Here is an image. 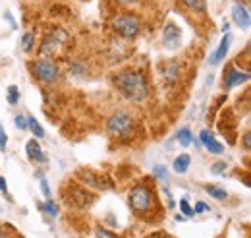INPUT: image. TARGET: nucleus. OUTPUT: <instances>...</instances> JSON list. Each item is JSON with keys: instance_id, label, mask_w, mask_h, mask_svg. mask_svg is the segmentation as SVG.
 <instances>
[{"instance_id": "nucleus-1", "label": "nucleus", "mask_w": 251, "mask_h": 238, "mask_svg": "<svg viewBox=\"0 0 251 238\" xmlns=\"http://www.w3.org/2000/svg\"><path fill=\"white\" fill-rule=\"evenodd\" d=\"M114 85L120 93L133 103H143L149 97V85L141 72L137 70H122L114 76Z\"/></svg>"}, {"instance_id": "nucleus-2", "label": "nucleus", "mask_w": 251, "mask_h": 238, "mask_svg": "<svg viewBox=\"0 0 251 238\" xmlns=\"http://www.w3.org/2000/svg\"><path fill=\"white\" fill-rule=\"evenodd\" d=\"M129 206L135 213L143 215L147 211H151L153 207V190L145 184H139L135 186L131 192H129Z\"/></svg>"}, {"instance_id": "nucleus-3", "label": "nucleus", "mask_w": 251, "mask_h": 238, "mask_svg": "<svg viewBox=\"0 0 251 238\" xmlns=\"http://www.w3.org/2000/svg\"><path fill=\"white\" fill-rule=\"evenodd\" d=\"M112 27H114L122 37H126V39H133V37L139 33L141 23H139V19H137L135 16L118 14V16H114V19H112Z\"/></svg>"}, {"instance_id": "nucleus-4", "label": "nucleus", "mask_w": 251, "mask_h": 238, "mask_svg": "<svg viewBox=\"0 0 251 238\" xmlns=\"http://www.w3.org/2000/svg\"><path fill=\"white\" fill-rule=\"evenodd\" d=\"M31 70H33L35 78L41 79V81H45V83H52L58 78V66L52 60H47V58L35 60L31 64Z\"/></svg>"}, {"instance_id": "nucleus-5", "label": "nucleus", "mask_w": 251, "mask_h": 238, "mask_svg": "<svg viewBox=\"0 0 251 238\" xmlns=\"http://www.w3.org/2000/svg\"><path fill=\"white\" fill-rule=\"evenodd\" d=\"M133 130V120L129 114L126 112H114L110 118H109V132L112 136H120V138H126L129 136Z\"/></svg>"}, {"instance_id": "nucleus-6", "label": "nucleus", "mask_w": 251, "mask_h": 238, "mask_svg": "<svg viewBox=\"0 0 251 238\" xmlns=\"http://www.w3.org/2000/svg\"><path fill=\"white\" fill-rule=\"evenodd\" d=\"M66 39H68V33L64 31V29H54L45 41H43V45H41V56L43 58H47V56H52V54H56L58 50H60V47H62V43H66Z\"/></svg>"}, {"instance_id": "nucleus-7", "label": "nucleus", "mask_w": 251, "mask_h": 238, "mask_svg": "<svg viewBox=\"0 0 251 238\" xmlns=\"http://www.w3.org/2000/svg\"><path fill=\"white\" fill-rule=\"evenodd\" d=\"M180 43H182V31H180V27L176 23H172V21L166 23L164 29H162V45H164V48L176 50L180 47Z\"/></svg>"}, {"instance_id": "nucleus-8", "label": "nucleus", "mask_w": 251, "mask_h": 238, "mask_svg": "<svg viewBox=\"0 0 251 238\" xmlns=\"http://www.w3.org/2000/svg\"><path fill=\"white\" fill-rule=\"evenodd\" d=\"M232 17H234V23H236V25H240L242 29H250L251 16L246 4L234 2V6H232Z\"/></svg>"}, {"instance_id": "nucleus-9", "label": "nucleus", "mask_w": 251, "mask_h": 238, "mask_svg": "<svg viewBox=\"0 0 251 238\" xmlns=\"http://www.w3.org/2000/svg\"><path fill=\"white\" fill-rule=\"evenodd\" d=\"M230 43H232V37H230V33H226V35L222 37V41H220L219 48H217V50L211 54V58H209V64H211V66H219V64L226 58L228 48H230Z\"/></svg>"}, {"instance_id": "nucleus-10", "label": "nucleus", "mask_w": 251, "mask_h": 238, "mask_svg": "<svg viewBox=\"0 0 251 238\" xmlns=\"http://www.w3.org/2000/svg\"><path fill=\"white\" fill-rule=\"evenodd\" d=\"M246 81H250V74L248 72H238L236 68H230L226 74H224V83H226V87H236V85H242V83H246Z\"/></svg>"}, {"instance_id": "nucleus-11", "label": "nucleus", "mask_w": 251, "mask_h": 238, "mask_svg": "<svg viewBox=\"0 0 251 238\" xmlns=\"http://www.w3.org/2000/svg\"><path fill=\"white\" fill-rule=\"evenodd\" d=\"M25 153H27V157H29L33 163H43V161H45V155H43V151H41V147H39V143H37L35 140H29V142H27Z\"/></svg>"}, {"instance_id": "nucleus-12", "label": "nucleus", "mask_w": 251, "mask_h": 238, "mask_svg": "<svg viewBox=\"0 0 251 238\" xmlns=\"http://www.w3.org/2000/svg\"><path fill=\"white\" fill-rule=\"evenodd\" d=\"M83 182H85V184L95 186L97 190H107V188H110V186H112L105 176H95V175H91V173H87V175H85Z\"/></svg>"}, {"instance_id": "nucleus-13", "label": "nucleus", "mask_w": 251, "mask_h": 238, "mask_svg": "<svg viewBox=\"0 0 251 238\" xmlns=\"http://www.w3.org/2000/svg\"><path fill=\"white\" fill-rule=\"evenodd\" d=\"M189 163H191V157L189 155H180V157H176L174 159V163H172V169H174V173H178V175H184L188 169H189Z\"/></svg>"}, {"instance_id": "nucleus-14", "label": "nucleus", "mask_w": 251, "mask_h": 238, "mask_svg": "<svg viewBox=\"0 0 251 238\" xmlns=\"http://www.w3.org/2000/svg\"><path fill=\"white\" fill-rule=\"evenodd\" d=\"M27 128H29L37 138H45V130H43V126H41L33 116H29V118H27Z\"/></svg>"}, {"instance_id": "nucleus-15", "label": "nucleus", "mask_w": 251, "mask_h": 238, "mask_svg": "<svg viewBox=\"0 0 251 238\" xmlns=\"http://www.w3.org/2000/svg\"><path fill=\"white\" fill-rule=\"evenodd\" d=\"M207 192H209L211 198H215V200H219V202H222V200L228 198L226 190H224V188H219V186H207Z\"/></svg>"}, {"instance_id": "nucleus-16", "label": "nucleus", "mask_w": 251, "mask_h": 238, "mask_svg": "<svg viewBox=\"0 0 251 238\" xmlns=\"http://www.w3.org/2000/svg\"><path fill=\"white\" fill-rule=\"evenodd\" d=\"M164 78H166L168 83H174V81H176V78H178V62H172V64L164 70Z\"/></svg>"}, {"instance_id": "nucleus-17", "label": "nucleus", "mask_w": 251, "mask_h": 238, "mask_svg": "<svg viewBox=\"0 0 251 238\" xmlns=\"http://www.w3.org/2000/svg\"><path fill=\"white\" fill-rule=\"evenodd\" d=\"M184 4L193 10V12H205L207 10V2L205 0H184Z\"/></svg>"}, {"instance_id": "nucleus-18", "label": "nucleus", "mask_w": 251, "mask_h": 238, "mask_svg": "<svg viewBox=\"0 0 251 238\" xmlns=\"http://www.w3.org/2000/svg\"><path fill=\"white\" fill-rule=\"evenodd\" d=\"M191 140H193V138H191V132H189L188 128H182V130L178 132V142H180L182 147H188V145L191 143Z\"/></svg>"}, {"instance_id": "nucleus-19", "label": "nucleus", "mask_w": 251, "mask_h": 238, "mask_svg": "<svg viewBox=\"0 0 251 238\" xmlns=\"http://www.w3.org/2000/svg\"><path fill=\"white\" fill-rule=\"evenodd\" d=\"M205 147H207V151H209V153H213V155H222V153H224V147H222L215 138H213L211 142H207V143H205Z\"/></svg>"}, {"instance_id": "nucleus-20", "label": "nucleus", "mask_w": 251, "mask_h": 238, "mask_svg": "<svg viewBox=\"0 0 251 238\" xmlns=\"http://www.w3.org/2000/svg\"><path fill=\"white\" fill-rule=\"evenodd\" d=\"M17 101H19V91H17L16 85H10L8 87V103L10 105H17Z\"/></svg>"}, {"instance_id": "nucleus-21", "label": "nucleus", "mask_w": 251, "mask_h": 238, "mask_svg": "<svg viewBox=\"0 0 251 238\" xmlns=\"http://www.w3.org/2000/svg\"><path fill=\"white\" fill-rule=\"evenodd\" d=\"M21 48H23L25 52H29V50L33 48V35H31V33H25V35H23V39H21Z\"/></svg>"}, {"instance_id": "nucleus-22", "label": "nucleus", "mask_w": 251, "mask_h": 238, "mask_svg": "<svg viewBox=\"0 0 251 238\" xmlns=\"http://www.w3.org/2000/svg\"><path fill=\"white\" fill-rule=\"evenodd\" d=\"M153 173H155V176H157L158 180H162V182H166V180H168V173H166V169H164V167H160V165H157Z\"/></svg>"}, {"instance_id": "nucleus-23", "label": "nucleus", "mask_w": 251, "mask_h": 238, "mask_svg": "<svg viewBox=\"0 0 251 238\" xmlns=\"http://www.w3.org/2000/svg\"><path fill=\"white\" fill-rule=\"evenodd\" d=\"M180 209H182L184 217H191V215H193V209L189 207V204H188V198H182V202H180Z\"/></svg>"}, {"instance_id": "nucleus-24", "label": "nucleus", "mask_w": 251, "mask_h": 238, "mask_svg": "<svg viewBox=\"0 0 251 238\" xmlns=\"http://www.w3.org/2000/svg\"><path fill=\"white\" fill-rule=\"evenodd\" d=\"M41 209H47V213H48V215H52V217H56V215H58V207H56V204H52L50 200H48L45 206H41Z\"/></svg>"}, {"instance_id": "nucleus-25", "label": "nucleus", "mask_w": 251, "mask_h": 238, "mask_svg": "<svg viewBox=\"0 0 251 238\" xmlns=\"http://www.w3.org/2000/svg\"><path fill=\"white\" fill-rule=\"evenodd\" d=\"M16 126H17L19 130H25V128H27V118H25L23 114H17V116H16Z\"/></svg>"}, {"instance_id": "nucleus-26", "label": "nucleus", "mask_w": 251, "mask_h": 238, "mask_svg": "<svg viewBox=\"0 0 251 238\" xmlns=\"http://www.w3.org/2000/svg\"><path fill=\"white\" fill-rule=\"evenodd\" d=\"M41 188H43V196L47 198V200H50V188H48V182H47V178H41Z\"/></svg>"}, {"instance_id": "nucleus-27", "label": "nucleus", "mask_w": 251, "mask_h": 238, "mask_svg": "<svg viewBox=\"0 0 251 238\" xmlns=\"http://www.w3.org/2000/svg\"><path fill=\"white\" fill-rule=\"evenodd\" d=\"M211 207L207 206V204H203V202H197L195 204V209H193V213H207Z\"/></svg>"}, {"instance_id": "nucleus-28", "label": "nucleus", "mask_w": 251, "mask_h": 238, "mask_svg": "<svg viewBox=\"0 0 251 238\" xmlns=\"http://www.w3.org/2000/svg\"><path fill=\"white\" fill-rule=\"evenodd\" d=\"M6 143H8V136L0 126V149H6Z\"/></svg>"}, {"instance_id": "nucleus-29", "label": "nucleus", "mask_w": 251, "mask_h": 238, "mask_svg": "<svg viewBox=\"0 0 251 238\" xmlns=\"http://www.w3.org/2000/svg\"><path fill=\"white\" fill-rule=\"evenodd\" d=\"M244 149H246V151H250L251 149V134L250 132L244 134Z\"/></svg>"}, {"instance_id": "nucleus-30", "label": "nucleus", "mask_w": 251, "mask_h": 238, "mask_svg": "<svg viewBox=\"0 0 251 238\" xmlns=\"http://www.w3.org/2000/svg\"><path fill=\"white\" fill-rule=\"evenodd\" d=\"M95 238H116L114 235H110L109 231H103V229H99L97 231V235H95Z\"/></svg>"}, {"instance_id": "nucleus-31", "label": "nucleus", "mask_w": 251, "mask_h": 238, "mask_svg": "<svg viewBox=\"0 0 251 238\" xmlns=\"http://www.w3.org/2000/svg\"><path fill=\"white\" fill-rule=\"evenodd\" d=\"M211 140H213V134H211L209 130H203V132H201V142L207 143V142H211Z\"/></svg>"}, {"instance_id": "nucleus-32", "label": "nucleus", "mask_w": 251, "mask_h": 238, "mask_svg": "<svg viewBox=\"0 0 251 238\" xmlns=\"http://www.w3.org/2000/svg\"><path fill=\"white\" fill-rule=\"evenodd\" d=\"M226 171V163H217L215 167H213V173H217V175H220V173H224Z\"/></svg>"}, {"instance_id": "nucleus-33", "label": "nucleus", "mask_w": 251, "mask_h": 238, "mask_svg": "<svg viewBox=\"0 0 251 238\" xmlns=\"http://www.w3.org/2000/svg\"><path fill=\"white\" fill-rule=\"evenodd\" d=\"M164 194H166V200H168V207H170V209H174V200H172L170 190H168V188H164Z\"/></svg>"}, {"instance_id": "nucleus-34", "label": "nucleus", "mask_w": 251, "mask_h": 238, "mask_svg": "<svg viewBox=\"0 0 251 238\" xmlns=\"http://www.w3.org/2000/svg\"><path fill=\"white\" fill-rule=\"evenodd\" d=\"M0 190L6 192V178H2V176H0Z\"/></svg>"}, {"instance_id": "nucleus-35", "label": "nucleus", "mask_w": 251, "mask_h": 238, "mask_svg": "<svg viewBox=\"0 0 251 238\" xmlns=\"http://www.w3.org/2000/svg\"><path fill=\"white\" fill-rule=\"evenodd\" d=\"M118 4H135L137 0H116Z\"/></svg>"}, {"instance_id": "nucleus-36", "label": "nucleus", "mask_w": 251, "mask_h": 238, "mask_svg": "<svg viewBox=\"0 0 251 238\" xmlns=\"http://www.w3.org/2000/svg\"><path fill=\"white\" fill-rule=\"evenodd\" d=\"M228 29H230V23H224V25H222V31L228 33Z\"/></svg>"}, {"instance_id": "nucleus-37", "label": "nucleus", "mask_w": 251, "mask_h": 238, "mask_svg": "<svg viewBox=\"0 0 251 238\" xmlns=\"http://www.w3.org/2000/svg\"><path fill=\"white\" fill-rule=\"evenodd\" d=\"M0 238H8L6 235H4V233H2V229H0Z\"/></svg>"}]
</instances>
